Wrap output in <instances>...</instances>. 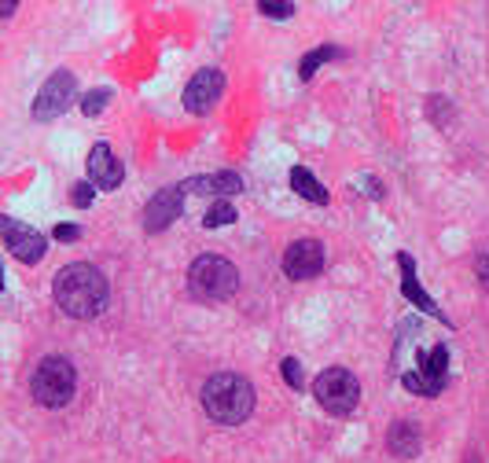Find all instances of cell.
I'll list each match as a JSON object with an SVG mask.
<instances>
[{
	"label": "cell",
	"instance_id": "obj_1",
	"mask_svg": "<svg viewBox=\"0 0 489 463\" xmlns=\"http://www.w3.org/2000/svg\"><path fill=\"white\" fill-rule=\"evenodd\" d=\"M52 295L66 316H74V320H92V316H100L107 309L111 287H107V276L96 269V265L74 261V265H66V269L56 273Z\"/></svg>",
	"mask_w": 489,
	"mask_h": 463
},
{
	"label": "cell",
	"instance_id": "obj_2",
	"mask_svg": "<svg viewBox=\"0 0 489 463\" xmlns=\"http://www.w3.org/2000/svg\"><path fill=\"white\" fill-rule=\"evenodd\" d=\"M203 408L213 423L239 427L254 412V386L236 372H217L203 382Z\"/></svg>",
	"mask_w": 489,
	"mask_h": 463
},
{
	"label": "cell",
	"instance_id": "obj_3",
	"mask_svg": "<svg viewBox=\"0 0 489 463\" xmlns=\"http://www.w3.org/2000/svg\"><path fill=\"white\" fill-rule=\"evenodd\" d=\"M188 290H191V298L203 302V305L229 302L239 290V273L229 258L203 254V258H195L191 269H188Z\"/></svg>",
	"mask_w": 489,
	"mask_h": 463
},
{
	"label": "cell",
	"instance_id": "obj_4",
	"mask_svg": "<svg viewBox=\"0 0 489 463\" xmlns=\"http://www.w3.org/2000/svg\"><path fill=\"white\" fill-rule=\"evenodd\" d=\"M30 390H34V401L44 405V408L70 405V397H74V390H78L74 364H70L66 357H44L37 364L34 379H30Z\"/></svg>",
	"mask_w": 489,
	"mask_h": 463
},
{
	"label": "cell",
	"instance_id": "obj_5",
	"mask_svg": "<svg viewBox=\"0 0 489 463\" xmlns=\"http://www.w3.org/2000/svg\"><path fill=\"white\" fill-rule=\"evenodd\" d=\"M313 397L321 401V408L331 412V416H350L361 401V382L346 368H328L313 379Z\"/></svg>",
	"mask_w": 489,
	"mask_h": 463
},
{
	"label": "cell",
	"instance_id": "obj_6",
	"mask_svg": "<svg viewBox=\"0 0 489 463\" xmlns=\"http://www.w3.org/2000/svg\"><path fill=\"white\" fill-rule=\"evenodd\" d=\"M446 382H449V350L446 346H434L431 353L423 350L420 368L401 375V386L412 390V394H420V397H438L446 390Z\"/></svg>",
	"mask_w": 489,
	"mask_h": 463
},
{
	"label": "cell",
	"instance_id": "obj_7",
	"mask_svg": "<svg viewBox=\"0 0 489 463\" xmlns=\"http://www.w3.org/2000/svg\"><path fill=\"white\" fill-rule=\"evenodd\" d=\"M74 96H78V81L70 70H56L52 78H48L37 92V100H34V118L37 121H52L59 118L70 104H74Z\"/></svg>",
	"mask_w": 489,
	"mask_h": 463
},
{
	"label": "cell",
	"instance_id": "obj_8",
	"mask_svg": "<svg viewBox=\"0 0 489 463\" xmlns=\"http://www.w3.org/2000/svg\"><path fill=\"white\" fill-rule=\"evenodd\" d=\"M0 235H4L8 243V251L22 261V265H37L48 251V239L30 228V225H22V221H12V217H0Z\"/></svg>",
	"mask_w": 489,
	"mask_h": 463
},
{
	"label": "cell",
	"instance_id": "obj_9",
	"mask_svg": "<svg viewBox=\"0 0 489 463\" xmlns=\"http://www.w3.org/2000/svg\"><path fill=\"white\" fill-rule=\"evenodd\" d=\"M221 92H225V74L217 66H206V70H199V74L188 81V89H184V107L191 114H210L213 104L221 100Z\"/></svg>",
	"mask_w": 489,
	"mask_h": 463
},
{
	"label": "cell",
	"instance_id": "obj_10",
	"mask_svg": "<svg viewBox=\"0 0 489 463\" xmlns=\"http://www.w3.org/2000/svg\"><path fill=\"white\" fill-rule=\"evenodd\" d=\"M324 269V247L316 239H299V243H291L287 254H283V273L287 280H313V276H321Z\"/></svg>",
	"mask_w": 489,
	"mask_h": 463
},
{
	"label": "cell",
	"instance_id": "obj_11",
	"mask_svg": "<svg viewBox=\"0 0 489 463\" xmlns=\"http://www.w3.org/2000/svg\"><path fill=\"white\" fill-rule=\"evenodd\" d=\"M184 210V188H162L151 195V203L144 206V228L148 232H166Z\"/></svg>",
	"mask_w": 489,
	"mask_h": 463
},
{
	"label": "cell",
	"instance_id": "obj_12",
	"mask_svg": "<svg viewBox=\"0 0 489 463\" xmlns=\"http://www.w3.org/2000/svg\"><path fill=\"white\" fill-rule=\"evenodd\" d=\"M398 269H401V295L415 305V309H423V313H431L434 320H442V324H449V316L438 309V302L427 295V290L420 287V280H415V261H412V254H398Z\"/></svg>",
	"mask_w": 489,
	"mask_h": 463
},
{
	"label": "cell",
	"instance_id": "obj_13",
	"mask_svg": "<svg viewBox=\"0 0 489 463\" xmlns=\"http://www.w3.org/2000/svg\"><path fill=\"white\" fill-rule=\"evenodd\" d=\"M89 177L96 188L104 191H114L121 184V177H126V169H121V162L114 158V151L107 148V143H96V148L89 151Z\"/></svg>",
	"mask_w": 489,
	"mask_h": 463
},
{
	"label": "cell",
	"instance_id": "obj_14",
	"mask_svg": "<svg viewBox=\"0 0 489 463\" xmlns=\"http://www.w3.org/2000/svg\"><path fill=\"white\" fill-rule=\"evenodd\" d=\"M181 188H184V195L191 191V195H217V199H229V195L243 191V181H239V174H210V177H191Z\"/></svg>",
	"mask_w": 489,
	"mask_h": 463
},
{
	"label": "cell",
	"instance_id": "obj_15",
	"mask_svg": "<svg viewBox=\"0 0 489 463\" xmlns=\"http://www.w3.org/2000/svg\"><path fill=\"white\" fill-rule=\"evenodd\" d=\"M386 449H390V456H398V459H412V456H420L423 437H420V430H415V423L398 420L394 427H390V434H386Z\"/></svg>",
	"mask_w": 489,
	"mask_h": 463
},
{
	"label": "cell",
	"instance_id": "obj_16",
	"mask_svg": "<svg viewBox=\"0 0 489 463\" xmlns=\"http://www.w3.org/2000/svg\"><path fill=\"white\" fill-rule=\"evenodd\" d=\"M291 188H295L302 199H309V203H316V206H328V191H324L321 181L309 174V169H302V166L291 169Z\"/></svg>",
	"mask_w": 489,
	"mask_h": 463
},
{
	"label": "cell",
	"instance_id": "obj_17",
	"mask_svg": "<svg viewBox=\"0 0 489 463\" xmlns=\"http://www.w3.org/2000/svg\"><path fill=\"white\" fill-rule=\"evenodd\" d=\"M338 56H342V48H335V44H321L316 52H309V56L302 59V81H309L324 63H331V59H338Z\"/></svg>",
	"mask_w": 489,
	"mask_h": 463
},
{
	"label": "cell",
	"instance_id": "obj_18",
	"mask_svg": "<svg viewBox=\"0 0 489 463\" xmlns=\"http://www.w3.org/2000/svg\"><path fill=\"white\" fill-rule=\"evenodd\" d=\"M232 221H236V206L225 203V199H217V203L206 210V217H203L206 228H221V225H232Z\"/></svg>",
	"mask_w": 489,
	"mask_h": 463
},
{
	"label": "cell",
	"instance_id": "obj_19",
	"mask_svg": "<svg viewBox=\"0 0 489 463\" xmlns=\"http://www.w3.org/2000/svg\"><path fill=\"white\" fill-rule=\"evenodd\" d=\"M258 8L268 19H291L295 15V4H291V0H258Z\"/></svg>",
	"mask_w": 489,
	"mask_h": 463
},
{
	"label": "cell",
	"instance_id": "obj_20",
	"mask_svg": "<svg viewBox=\"0 0 489 463\" xmlns=\"http://www.w3.org/2000/svg\"><path fill=\"white\" fill-rule=\"evenodd\" d=\"M107 100H111V92H107V89H92V92L85 96V100H82V111H85L89 118H96V114H100V111L107 107Z\"/></svg>",
	"mask_w": 489,
	"mask_h": 463
},
{
	"label": "cell",
	"instance_id": "obj_21",
	"mask_svg": "<svg viewBox=\"0 0 489 463\" xmlns=\"http://www.w3.org/2000/svg\"><path fill=\"white\" fill-rule=\"evenodd\" d=\"M280 372H283V379H287V386H291V390H302V386H306V382H302V364H299L295 357H283Z\"/></svg>",
	"mask_w": 489,
	"mask_h": 463
},
{
	"label": "cell",
	"instance_id": "obj_22",
	"mask_svg": "<svg viewBox=\"0 0 489 463\" xmlns=\"http://www.w3.org/2000/svg\"><path fill=\"white\" fill-rule=\"evenodd\" d=\"M449 111H453V107H449L446 96H431V100H427V114H434L442 129H446V121H449Z\"/></svg>",
	"mask_w": 489,
	"mask_h": 463
},
{
	"label": "cell",
	"instance_id": "obj_23",
	"mask_svg": "<svg viewBox=\"0 0 489 463\" xmlns=\"http://www.w3.org/2000/svg\"><path fill=\"white\" fill-rule=\"evenodd\" d=\"M92 188L96 184H74V191H70V203H74V206H92Z\"/></svg>",
	"mask_w": 489,
	"mask_h": 463
},
{
	"label": "cell",
	"instance_id": "obj_24",
	"mask_svg": "<svg viewBox=\"0 0 489 463\" xmlns=\"http://www.w3.org/2000/svg\"><path fill=\"white\" fill-rule=\"evenodd\" d=\"M475 276H478V283L489 290V251H482V254L475 258Z\"/></svg>",
	"mask_w": 489,
	"mask_h": 463
},
{
	"label": "cell",
	"instance_id": "obj_25",
	"mask_svg": "<svg viewBox=\"0 0 489 463\" xmlns=\"http://www.w3.org/2000/svg\"><path fill=\"white\" fill-rule=\"evenodd\" d=\"M59 243H74L78 235H82V228L78 225H56V232H52Z\"/></svg>",
	"mask_w": 489,
	"mask_h": 463
},
{
	"label": "cell",
	"instance_id": "obj_26",
	"mask_svg": "<svg viewBox=\"0 0 489 463\" xmlns=\"http://www.w3.org/2000/svg\"><path fill=\"white\" fill-rule=\"evenodd\" d=\"M19 8V0H0V19H8Z\"/></svg>",
	"mask_w": 489,
	"mask_h": 463
},
{
	"label": "cell",
	"instance_id": "obj_27",
	"mask_svg": "<svg viewBox=\"0 0 489 463\" xmlns=\"http://www.w3.org/2000/svg\"><path fill=\"white\" fill-rule=\"evenodd\" d=\"M0 290H4V269H0Z\"/></svg>",
	"mask_w": 489,
	"mask_h": 463
}]
</instances>
